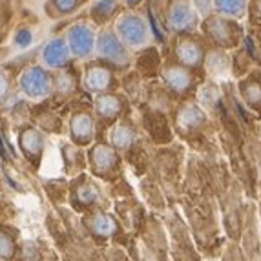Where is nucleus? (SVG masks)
Wrapping results in <instances>:
<instances>
[{
  "label": "nucleus",
  "mask_w": 261,
  "mask_h": 261,
  "mask_svg": "<svg viewBox=\"0 0 261 261\" xmlns=\"http://www.w3.org/2000/svg\"><path fill=\"white\" fill-rule=\"evenodd\" d=\"M137 139V134H135L134 126L128 124V122H119L112 128V134H110V143H112V148L115 150H124L130 148L132 144Z\"/></svg>",
  "instance_id": "obj_16"
},
{
  "label": "nucleus",
  "mask_w": 261,
  "mask_h": 261,
  "mask_svg": "<svg viewBox=\"0 0 261 261\" xmlns=\"http://www.w3.org/2000/svg\"><path fill=\"white\" fill-rule=\"evenodd\" d=\"M257 9H259V15H261V0L257 2Z\"/></svg>",
  "instance_id": "obj_27"
},
{
  "label": "nucleus",
  "mask_w": 261,
  "mask_h": 261,
  "mask_svg": "<svg viewBox=\"0 0 261 261\" xmlns=\"http://www.w3.org/2000/svg\"><path fill=\"white\" fill-rule=\"evenodd\" d=\"M124 100L115 93H99L95 97V112L102 121H113L122 113Z\"/></svg>",
  "instance_id": "obj_14"
},
{
  "label": "nucleus",
  "mask_w": 261,
  "mask_h": 261,
  "mask_svg": "<svg viewBox=\"0 0 261 261\" xmlns=\"http://www.w3.org/2000/svg\"><path fill=\"white\" fill-rule=\"evenodd\" d=\"M18 88L28 99L40 100L51 93L53 77L44 66H30L18 77Z\"/></svg>",
  "instance_id": "obj_1"
},
{
  "label": "nucleus",
  "mask_w": 261,
  "mask_h": 261,
  "mask_svg": "<svg viewBox=\"0 0 261 261\" xmlns=\"http://www.w3.org/2000/svg\"><path fill=\"white\" fill-rule=\"evenodd\" d=\"M6 92H8V81H6L4 75L0 73V99L6 95Z\"/></svg>",
  "instance_id": "obj_25"
},
{
  "label": "nucleus",
  "mask_w": 261,
  "mask_h": 261,
  "mask_svg": "<svg viewBox=\"0 0 261 261\" xmlns=\"http://www.w3.org/2000/svg\"><path fill=\"white\" fill-rule=\"evenodd\" d=\"M166 17H168L170 28H172V30H177V31L192 30L197 22L196 13L192 11L190 4H188L187 0H174V2L170 4Z\"/></svg>",
  "instance_id": "obj_10"
},
{
  "label": "nucleus",
  "mask_w": 261,
  "mask_h": 261,
  "mask_svg": "<svg viewBox=\"0 0 261 261\" xmlns=\"http://www.w3.org/2000/svg\"><path fill=\"white\" fill-rule=\"evenodd\" d=\"M206 31L208 35L212 37V40L219 46H236L238 44V30L232 22L225 20V18L212 17L206 22Z\"/></svg>",
  "instance_id": "obj_12"
},
{
  "label": "nucleus",
  "mask_w": 261,
  "mask_h": 261,
  "mask_svg": "<svg viewBox=\"0 0 261 261\" xmlns=\"http://www.w3.org/2000/svg\"><path fill=\"white\" fill-rule=\"evenodd\" d=\"M216 6H218V9H221L223 13L238 15L240 17L241 11H243L245 2L243 0H216Z\"/></svg>",
  "instance_id": "obj_20"
},
{
  "label": "nucleus",
  "mask_w": 261,
  "mask_h": 261,
  "mask_svg": "<svg viewBox=\"0 0 261 261\" xmlns=\"http://www.w3.org/2000/svg\"><path fill=\"white\" fill-rule=\"evenodd\" d=\"M113 84V71L106 64H90L84 71V88L93 93H108Z\"/></svg>",
  "instance_id": "obj_8"
},
{
  "label": "nucleus",
  "mask_w": 261,
  "mask_h": 261,
  "mask_svg": "<svg viewBox=\"0 0 261 261\" xmlns=\"http://www.w3.org/2000/svg\"><path fill=\"white\" fill-rule=\"evenodd\" d=\"M70 55L71 53H70V49H68L66 40L53 39L42 48L40 59H42L44 66H46L48 70H61V68L68 66V62H70Z\"/></svg>",
  "instance_id": "obj_11"
},
{
  "label": "nucleus",
  "mask_w": 261,
  "mask_h": 261,
  "mask_svg": "<svg viewBox=\"0 0 261 261\" xmlns=\"http://www.w3.org/2000/svg\"><path fill=\"white\" fill-rule=\"evenodd\" d=\"M175 55H177L179 64L183 68H199L205 61V48L203 44L196 39H190V37H185L177 42L175 46Z\"/></svg>",
  "instance_id": "obj_6"
},
{
  "label": "nucleus",
  "mask_w": 261,
  "mask_h": 261,
  "mask_svg": "<svg viewBox=\"0 0 261 261\" xmlns=\"http://www.w3.org/2000/svg\"><path fill=\"white\" fill-rule=\"evenodd\" d=\"M30 40H31V33L28 30H20L17 33V42L20 44V46H26Z\"/></svg>",
  "instance_id": "obj_24"
},
{
  "label": "nucleus",
  "mask_w": 261,
  "mask_h": 261,
  "mask_svg": "<svg viewBox=\"0 0 261 261\" xmlns=\"http://www.w3.org/2000/svg\"><path fill=\"white\" fill-rule=\"evenodd\" d=\"M243 95H245V99H247V102H250L252 106L261 105V83L250 84V86H248V90L245 88Z\"/></svg>",
  "instance_id": "obj_21"
},
{
  "label": "nucleus",
  "mask_w": 261,
  "mask_h": 261,
  "mask_svg": "<svg viewBox=\"0 0 261 261\" xmlns=\"http://www.w3.org/2000/svg\"><path fill=\"white\" fill-rule=\"evenodd\" d=\"M163 77H165L166 86L174 93H185L194 86V75L190 73L188 68H183L181 64L166 66Z\"/></svg>",
  "instance_id": "obj_13"
},
{
  "label": "nucleus",
  "mask_w": 261,
  "mask_h": 261,
  "mask_svg": "<svg viewBox=\"0 0 261 261\" xmlns=\"http://www.w3.org/2000/svg\"><path fill=\"white\" fill-rule=\"evenodd\" d=\"M177 122H179V126L185 128V130H196V128H199L201 124L205 122V113L201 112L197 106L187 105L179 110Z\"/></svg>",
  "instance_id": "obj_17"
},
{
  "label": "nucleus",
  "mask_w": 261,
  "mask_h": 261,
  "mask_svg": "<svg viewBox=\"0 0 261 261\" xmlns=\"http://www.w3.org/2000/svg\"><path fill=\"white\" fill-rule=\"evenodd\" d=\"M90 165L95 175H112L119 168V153L110 144H95L90 150Z\"/></svg>",
  "instance_id": "obj_5"
},
{
  "label": "nucleus",
  "mask_w": 261,
  "mask_h": 261,
  "mask_svg": "<svg viewBox=\"0 0 261 261\" xmlns=\"http://www.w3.org/2000/svg\"><path fill=\"white\" fill-rule=\"evenodd\" d=\"M18 144H20L22 153L30 159L35 166H39L40 159H42L44 146H46V139L44 134L37 128H24L18 135Z\"/></svg>",
  "instance_id": "obj_7"
},
{
  "label": "nucleus",
  "mask_w": 261,
  "mask_h": 261,
  "mask_svg": "<svg viewBox=\"0 0 261 261\" xmlns=\"http://www.w3.org/2000/svg\"><path fill=\"white\" fill-rule=\"evenodd\" d=\"M95 135V121L88 112H77L70 121V137L75 144L84 146L93 141Z\"/></svg>",
  "instance_id": "obj_9"
},
{
  "label": "nucleus",
  "mask_w": 261,
  "mask_h": 261,
  "mask_svg": "<svg viewBox=\"0 0 261 261\" xmlns=\"http://www.w3.org/2000/svg\"><path fill=\"white\" fill-rule=\"evenodd\" d=\"M117 33L122 44H128L132 48H139L148 40V28L137 15H124L119 18Z\"/></svg>",
  "instance_id": "obj_3"
},
{
  "label": "nucleus",
  "mask_w": 261,
  "mask_h": 261,
  "mask_svg": "<svg viewBox=\"0 0 261 261\" xmlns=\"http://www.w3.org/2000/svg\"><path fill=\"white\" fill-rule=\"evenodd\" d=\"M84 226H86L92 234L99 236V238H108V236H112L113 232H115L117 223L113 221L108 214L93 212V214H90V216H86V219H84Z\"/></svg>",
  "instance_id": "obj_15"
},
{
  "label": "nucleus",
  "mask_w": 261,
  "mask_h": 261,
  "mask_svg": "<svg viewBox=\"0 0 261 261\" xmlns=\"http://www.w3.org/2000/svg\"><path fill=\"white\" fill-rule=\"evenodd\" d=\"M124 2H126V4H132V6H135V4H137V2H141V0H124Z\"/></svg>",
  "instance_id": "obj_26"
},
{
  "label": "nucleus",
  "mask_w": 261,
  "mask_h": 261,
  "mask_svg": "<svg viewBox=\"0 0 261 261\" xmlns=\"http://www.w3.org/2000/svg\"><path fill=\"white\" fill-rule=\"evenodd\" d=\"M95 49L100 55V59L113 62V64L122 66L128 62V51L124 48V44L110 30H102L99 33V37L95 39Z\"/></svg>",
  "instance_id": "obj_2"
},
{
  "label": "nucleus",
  "mask_w": 261,
  "mask_h": 261,
  "mask_svg": "<svg viewBox=\"0 0 261 261\" xmlns=\"http://www.w3.org/2000/svg\"><path fill=\"white\" fill-rule=\"evenodd\" d=\"M117 9V0H100L92 8V17L97 22H105L115 13Z\"/></svg>",
  "instance_id": "obj_18"
},
{
  "label": "nucleus",
  "mask_w": 261,
  "mask_h": 261,
  "mask_svg": "<svg viewBox=\"0 0 261 261\" xmlns=\"http://www.w3.org/2000/svg\"><path fill=\"white\" fill-rule=\"evenodd\" d=\"M15 250H17V243H15V238L9 234L8 230L0 228V259L9 261L15 256Z\"/></svg>",
  "instance_id": "obj_19"
},
{
  "label": "nucleus",
  "mask_w": 261,
  "mask_h": 261,
  "mask_svg": "<svg viewBox=\"0 0 261 261\" xmlns=\"http://www.w3.org/2000/svg\"><path fill=\"white\" fill-rule=\"evenodd\" d=\"M66 44H68L71 55L77 59H84V57L92 55L93 48H95V35H93L92 28L86 24H75L68 31Z\"/></svg>",
  "instance_id": "obj_4"
},
{
  "label": "nucleus",
  "mask_w": 261,
  "mask_h": 261,
  "mask_svg": "<svg viewBox=\"0 0 261 261\" xmlns=\"http://www.w3.org/2000/svg\"><path fill=\"white\" fill-rule=\"evenodd\" d=\"M79 4H81V0H53V6L61 13H71L79 8Z\"/></svg>",
  "instance_id": "obj_22"
},
{
  "label": "nucleus",
  "mask_w": 261,
  "mask_h": 261,
  "mask_svg": "<svg viewBox=\"0 0 261 261\" xmlns=\"http://www.w3.org/2000/svg\"><path fill=\"white\" fill-rule=\"evenodd\" d=\"M79 199L83 203H92L97 199V188L93 185H84L83 188H79Z\"/></svg>",
  "instance_id": "obj_23"
}]
</instances>
